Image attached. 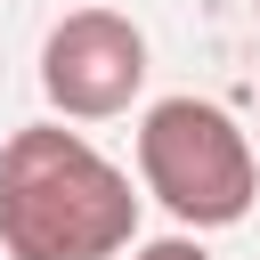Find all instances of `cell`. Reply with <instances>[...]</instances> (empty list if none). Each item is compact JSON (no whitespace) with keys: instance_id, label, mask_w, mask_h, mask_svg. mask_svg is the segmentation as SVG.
I'll use <instances>...</instances> for the list:
<instances>
[{"instance_id":"1","label":"cell","mask_w":260,"mask_h":260,"mask_svg":"<svg viewBox=\"0 0 260 260\" xmlns=\"http://www.w3.org/2000/svg\"><path fill=\"white\" fill-rule=\"evenodd\" d=\"M138 236L130 179L57 122H32L0 146V252L8 260H114Z\"/></svg>"},{"instance_id":"2","label":"cell","mask_w":260,"mask_h":260,"mask_svg":"<svg viewBox=\"0 0 260 260\" xmlns=\"http://www.w3.org/2000/svg\"><path fill=\"white\" fill-rule=\"evenodd\" d=\"M138 179L179 228H236L260 195L252 138L211 98H162L138 122Z\"/></svg>"},{"instance_id":"3","label":"cell","mask_w":260,"mask_h":260,"mask_svg":"<svg viewBox=\"0 0 260 260\" xmlns=\"http://www.w3.org/2000/svg\"><path fill=\"white\" fill-rule=\"evenodd\" d=\"M146 81V32L122 16V8H73L49 24L41 41V89L57 114L73 122H106L138 98Z\"/></svg>"},{"instance_id":"4","label":"cell","mask_w":260,"mask_h":260,"mask_svg":"<svg viewBox=\"0 0 260 260\" xmlns=\"http://www.w3.org/2000/svg\"><path fill=\"white\" fill-rule=\"evenodd\" d=\"M130 260H211V252H203L195 236H154V244H138Z\"/></svg>"}]
</instances>
